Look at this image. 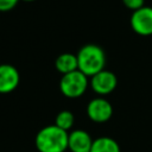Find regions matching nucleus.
Returning a JSON list of instances; mask_svg holds the SVG:
<instances>
[{"instance_id":"1","label":"nucleus","mask_w":152,"mask_h":152,"mask_svg":"<svg viewBox=\"0 0 152 152\" xmlns=\"http://www.w3.org/2000/svg\"><path fill=\"white\" fill-rule=\"evenodd\" d=\"M69 133L56 125H49L39 129L34 138V145L39 152H64L68 148Z\"/></svg>"},{"instance_id":"7","label":"nucleus","mask_w":152,"mask_h":152,"mask_svg":"<svg viewBox=\"0 0 152 152\" xmlns=\"http://www.w3.org/2000/svg\"><path fill=\"white\" fill-rule=\"evenodd\" d=\"M20 81L19 71L12 64H0V94H8L17 89Z\"/></svg>"},{"instance_id":"5","label":"nucleus","mask_w":152,"mask_h":152,"mask_svg":"<svg viewBox=\"0 0 152 152\" xmlns=\"http://www.w3.org/2000/svg\"><path fill=\"white\" fill-rule=\"evenodd\" d=\"M132 30L139 36L152 34V7L142 6L134 11L129 19Z\"/></svg>"},{"instance_id":"14","label":"nucleus","mask_w":152,"mask_h":152,"mask_svg":"<svg viewBox=\"0 0 152 152\" xmlns=\"http://www.w3.org/2000/svg\"><path fill=\"white\" fill-rule=\"evenodd\" d=\"M23 1H26V2H30V1H34V0H23Z\"/></svg>"},{"instance_id":"11","label":"nucleus","mask_w":152,"mask_h":152,"mask_svg":"<svg viewBox=\"0 0 152 152\" xmlns=\"http://www.w3.org/2000/svg\"><path fill=\"white\" fill-rule=\"evenodd\" d=\"M74 114L70 110H61L57 115H56V120H55V125L64 131H69L74 126Z\"/></svg>"},{"instance_id":"10","label":"nucleus","mask_w":152,"mask_h":152,"mask_svg":"<svg viewBox=\"0 0 152 152\" xmlns=\"http://www.w3.org/2000/svg\"><path fill=\"white\" fill-rule=\"evenodd\" d=\"M90 152H121L116 140L109 137H100L93 141Z\"/></svg>"},{"instance_id":"9","label":"nucleus","mask_w":152,"mask_h":152,"mask_svg":"<svg viewBox=\"0 0 152 152\" xmlns=\"http://www.w3.org/2000/svg\"><path fill=\"white\" fill-rule=\"evenodd\" d=\"M55 66L58 72L62 75L69 74L71 71L78 70V63H77V56L72 55L70 52H65L59 55L55 61Z\"/></svg>"},{"instance_id":"13","label":"nucleus","mask_w":152,"mask_h":152,"mask_svg":"<svg viewBox=\"0 0 152 152\" xmlns=\"http://www.w3.org/2000/svg\"><path fill=\"white\" fill-rule=\"evenodd\" d=\"M19 0H0V12L11 11L17 6Z\"/></svg>"},{"instance_id":"2","label":"nucleus","mask_w":152,"mask_h":152,"mask_svg":"<svg viewBox=\"0 0 152 152\" xmlns=\"http://www.w3.org/2000/svg\"><path fill=\"white\" fill-rule=\"evenodd\" d=\"M78 70L88 77L102 71L106 65V53L96 44H86L77 52Z\"/></svg>"},{"instance_id":"4","label":"nucleus","mask_w":152,"mask_h":152,"mask_svg":"<svg viewBox=\"0 0 152 152\" xmlns=\"http://www.w3.org/2000/svg\"><path fill=\"white\" fill-rule=\"evenodd\" d=\"M87 115L94 122H107L113 115V106L104 97H95L87 104Z\"/></svg>"},{"instance_id":"6","label":"nucleus","mask_w":152,"mask_h":152,"mask_svg":"<svg viewBox=\"0 0 152 152\" xmlns=\"http://www.w3.org/2000/svg\"><path fill=\"white\" fill-rule=\"evenodd\" d=\"M116 84L118 78L115 74L106 69L90 77V87L100 96L110 94L116 88Z\"/></svg>"},{"instance_id":"12","label":"nucleus","mask_w":152,"mask_h":152,"mask_svg":"<svg viewBox=\"0 0 152 152\" xmlns=\"http://www.w3.org/2000/svg\"><path fill=\"white\" fill-rule=\"evenodd\" d=\"M122 2L128 10H132L133 12L145 6V0H122Z\"/></svg>"},{"instance_id":"3","label":"nucleus","mask_w":152,"mask_h":152,"mask_svg":"<svg viewBox=\"0 0 152 152\" xmlns=\"http://www.w3.org/2000/svg\"><path fill=\"white\" fill-rule=\"evenodd\" d=\"M88 86H89L88 76L80 70H75L69 74L62 75L59 81L61 93L69 99H76L83 95Z\"/></svg>"},{"instance_id":"8","label":"nucleus","mask_w":152,"mask_h":152,"mask_svg":"<svg viewBox=\"0 0 152 152\" xmlns=\"http://www.w3.org/2000/svg\"><path fill=\"white\" fill-rule=\"evenodd\" d=\"M93 139L87 131L75 129L69 133L68 148L71 152H90L93 146Z\"/></svg>"}]
</instances>
